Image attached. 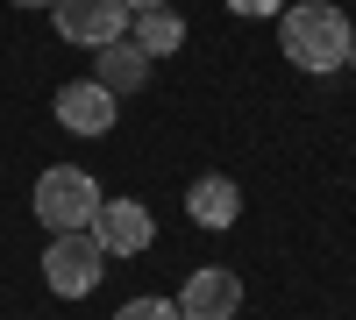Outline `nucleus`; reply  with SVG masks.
Returning <instances> with one entry per match:
<instances>
[{"label":"nucleus","instance_id":"obj_5","mask_svg":"<svg viewBox=\"0 0 356 320\" xmlns=\"http://www.w3.org/2000/svg\"><path fill=\"white\" fill-rule=\"evenodd\" d=\"M150 235H157V221H150V207H143V199H100L93 242H100L107 256H143V249H150Z\"/></svg>","mask_w":356,"mask_h":320},{"label":"nucleus","instance_id":"obj_15","mask_svg":"<svg viewBox=\"0 0 356 320\" xmlns=\"http://www.w3.org/2000/svg\"><path fill=\"white\" fill-rule=\"evenodd\" d=\"M349 65H356V43H349Z\"/></svg>","mask_w":356,"mask_h":320},{"label":"nucleus","instance_id":"obj_1","mask_svg":"<svg viewBox=\"0 0 356 320\" xmlns=\"http://www.w3.org/2000/svg\"><path fill=\"white\" fill-rule=\"evenodd\" d=\"M278 43L300 71H342L356 28L335 0H300V8H278Z\"/></svg>","mask_w":356,"mask_h":320},{"label":"nucleus","instance_id":"obj_8","mask_svg":"<svg viewBox=\"0 0 356 320\" xmlns=\"http://www.w3.org/2000/svg\"><path fill=\"white\" fill-rule=\"evenodd\" d=\"M186 214L200 221V228H235V214H243V185L235 178H193V192H186Z\"/></svg>","mask_w":356,"mask_h":320},{"label":"nucleus","instance_id":"obj_7","mask_svg":"<svg viewBox=\"0 0 356 320\" xmlns=\"http://www.w3.org/2000/svg\"><path fill=\"white\" fill-rule=\"evenodd\" d=\"M114 93L100 78H79V85H57V128H72V135H107L114 128Z\"/></svg>","mask_w":356,"mask_h":320},{"label":"nucleus","instance_id":"obj_2","mask_svg":"<svg viewBox=\"0 0 356 320\" xmlns=\"http://www.w3.org/2000/svg\"><path fill=\"white\" fill-rule=\"evenodd\" d=\"M100 214V185L86 178L79 164H50L36 178V221L50 228V235H72V228H93Z\"/></svg>","mask_w":356,"mask_h":320},{"label":"nucleus","instance_id":"obj_10","mask_svg":"<svg viewBox=\"0 0 356 320\" xmlns=\"http://www.w3.org/2000/svg\"><path fill=\"white\" fill-rule=\"evenodd\" d=\"M129 43H136L143 57H171L178 43H186V22H178V8H143V15L129 22Z\"/></svg>","mask_w":356,"mask_h":320},{"label":"nucleus","instance_id":"obj_13","mask_svg":"<svg viewBox=\"0 0 356 320\" xmlns=\"http://www.w3.org/2000/svg\"><path fill=\"white\" fill-rule=\"evenodd\" d=\"M129 8H136V15H143V8H171V0H129Z\"/></svg>","mask_w":356,"mask_h":320},{"label":"nucleus","instance_id":"obj_14","mask_svg":"<svg viewBox=\"0 0 356 320\" xmlns=\"http://www.w3.org/2000/svg\"><path fill=\"white\" fill-rule=\"evenodd\" d=\"M15 8H50V0H15Z\"/></svg>","mask_w":356,"mask_h":320},{"label":"nucleus","instance_id":"obj_12","mask_svg":"<svg viewBox=\"0 0 356 320\" xmlns=\"http://www.w3.org/2000/svg\"><path fill=\"white\" fill-rule=\"evenodd\" d=\"M235 15H278V0H228Z\"/></svg>","mask_w":356,"mask_h":320},{"label":"nucleus","instance_id":"obj_3","mask_svg":"<svg viewBox=\"0 0 356 320\" xmlns=\"http://www.w3.org/2000/svg\"><path fill=\"white\" fill-rule=\"evenodd\" d=\"M100 264H107V249L93 242V228H72V235H50L43 249V285L57 299H86L100 285Z\"/></svg>","mask_w":356,"mask_h":320},{"label":"nucleus","instance_id":"obj_6","mask_svg":"<svg viewBox=\"0 0 356 320\" xmlns=\"http://www.w3.org/2000/svg\"><path fill=\"white\" fill-rule=\"evenodd\" d=\"M235 306H243V278L221 271V264L193 271L186 292H178V313H186V320H235Z\"/></svg>","mask_w":356,"mask_h":320},{"label":"nucleus","instance_id":"obj_11","mask_svg":"<svg viewBox=\"0 0 356 320\" xmlns=\"http://www.w3.org/2000/svg\"><path fill=\"white\" fill-rule=\"evenodd\" d=\"M114 320H186V313H178V299H129Z\"/></svg>","mask_w":356,"mask_h":320},{"label":"nucleus","instance_id":"obj_4","mask_svg":"<svg viewBox=\"0 0 356 320\" xmlns=\"http://www.w3.org/2000/svg\"><path fill=\"white\" fill-rule=\"evenodd\" d=\"M50 8H57V36L79 43V50H107V43H122L129 22H136L129 0H50Z\"/></svg>","mask_w":356,"mask_h":320},{"label":"nucleus","instance_id":"obj_9","mask_svg":"<svg viewBox=\"0 0 356 320\" xmlns=\"http://www.w3.org/2000/svg\"><path fill=\"white\" fill-rule=\"evenodd\" d=\"M93 78L107 85L114 100H122V93H136V85L150 78V57H143V50H136V43L122 36V43H107V50H93Z\"/></svg>","mask_w":356,"mask_h":320}]
</instances>
